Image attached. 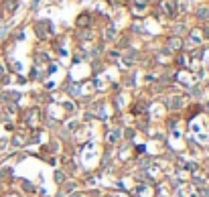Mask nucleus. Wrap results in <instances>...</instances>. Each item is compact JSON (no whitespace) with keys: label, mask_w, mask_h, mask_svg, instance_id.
<instances>
[{"label":"nucleus","mask_w":209,"mask_h":197,"mask_svg":"<svg viewBox=\"0 0 209 197\" xmlns=\"http://www.w3.org/2000/svg\"><path fill=\"white\" fill-rule=\"evenodd\" d=\"M55 181H57V183H63V173H55Z\"/></svg>","instance_id":"obj_4"},{"label":"nucleus","mask_w":209,"mask_h":197,"mask_svg":"<svg viewBox=\"0 0 209 197\" xmlns=\"http://www.w3.org/2000/svg\"><path fill=\"white\" fill-rule=\"evenodd\" d=\"M170 45H175V49H179V47H181V41L179 39H173V41H170Z\"/></svg>","instance_id":"obj_5"},{"label":"nucleus","mask_w":209,"mask_h":197,"mask_svg":"<svg viewBox=\"0 0 209 197\" xmlns=\"http://www.w3.org/2000/svg\"><path fill=\"white\" fill-rule=\"evenodd\" d=\"M118 136H120V132H118V130H112L110 134H106V140H108L110 144H114V142H116V138H118Z\"/></svg>","instance_id":"obj_2"},{"label":"nucleus","mask_w":209,"mask_h":197,"mask_svg":"<svg viewBox=\"0 0 209 197\" xmlns=\"http://www.w3.org/2000/svg\"><path fill=\"white\" fill-rule=\"evenodd\" d=\"M181 104H183V102H181V100L179 98H175V100H170V102H169V106H170V108H181Z\"/></svg>","instance_id":"obj_3"},{"label":"nucleus","mask_w":209,"mask_h":197,"mask_svg":"<svg viewBox=\"0 0 209 197\" xmlns=\"http://www.w3.org/2000/svg\"><path fill=\"white\" fill-rule=\"evenodd\" d=\"M161 8L165 10L166 14H175V2H170V0H165V2H161Z\"/></svg>","instance_id":"obj_1"}]
</instances>
